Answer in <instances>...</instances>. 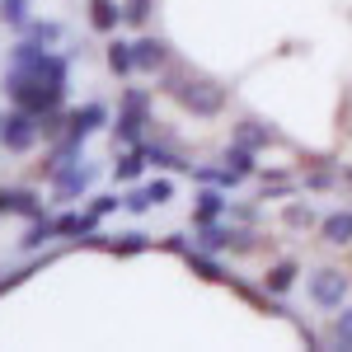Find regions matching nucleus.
I'll list each match as a JSON object with an SVG mask.
<instances>
[{"label": "nucleus", "instance_id": "obj_1", "mask_svg": "<svg viewBox=\"0 0 352 352\" xmlns=\"http://www.w3.org/2000/svg\"><path fill=\"white\" fill-rule=\"evenodd\" d=\"M66 89H71V56L52 52V47L33 66H5V76H0V94L38 118L52 109H66Z\"/></svg>", "mask_w": 352, "mask_h": 352}, {"label": "nucleus", "instance_id": "obj_2", "mask_svg": "<svg viewBox=\"0 0 352 352\" xmlns=\"http://www.w3.org/2000/svg\"><path fill=\"white\" fill-rule=\"evenodd\" d=\"M155 80H160L155 89L169 94V99H174L184 113H192V118H221L226 104H230V89H226V85L212 80V76H197L188 61H179V56L164 66Z\"/></svg>", "mask_w": 352, "mask_h": 352}, {"label": "nucleus", "instance_id": "obj_3", "mask_svg": "<svg viewBox=\"0 0 352 352\" xmlns=\"http://www.w3.org/2000/svg\"><path fill=\"white\" fill-rule=\"evenodd\" d=\"M151 132V89L127 85L118 94V113H113V146H141Z\"/></svg>", "mask_w": 352, "mask_h": 352}, {"label": "nucleus", "instance_id": "obj_4", "mask_svg": "<svg viewBox=\"0 0 352 352\" xmlns=\"http://www.w3.org/2000/svg\"><path fill=\"white\" fill-rule=\"evenodd\" d=\"M38 136H43V127H38V113L19 109V104L0 109V146H5V151L24 155V151H33V146H38Z\"/></svg>", "mask_w": 352, "mask_h": 352}, {"label": "nucleus", "instance_id": "obj_5", "mask_svg": "<svg viewBox=\"0 0 352 352\" xmlns=\"http://www.w3.org/2000/svg\"><path fill=\"white\" fill-rule=\"evenodd\" d=\"M348 272L343 268H315L310 277H305V296H310V305L315 310H343L348 305Z\"/></svg>", "mask_w": 352, "mask_h": 352}, {"label": "nucleus", "instance_id": "obj_6", "mask_svg": "<svg viewBox=\"0 0 352 352\" xmlns=\"http://www.w3.org/2000/svg\"><path fill=\"white\" fill-rule=\"evenodd\" d=\"M94 184H99V164H89L80 155V160H71L66 169H56L52 179V202H85L89 192H94Z\"/></svg>", "mask_w": 352, "mask_h": 352}, {"label": "nucleus", "instance_id": "obj_7", "mask_svg": "<svg viewBox=\"0 0 352 352\" xmlns=\"http://www.w3.org/2000/svg\"><path fill=\"white\" fill-rule=\"evenodd\" d=\"M132 47H136V71H141V76H160L164 66L174 61V47L164 43L160 33H141Z\"/></svg>", "mask_w": 352, "mask_h": 352}, {"label": "nucleus", "instance_id": "obj_8", "mask_svg": "<svg viewBox=\"0 0 352 352\" xmlns=\"http://www.w3.org/2000/svg\"><path fill=\"white\" fill-rule=\"evenodd\" d=\"M0 207H5V217H43L47 207H43V197H38V188H28V184H10V188H0Z\"/></svg>", "mask_w": 352, "mask_h": 352}, {"label": "nucleus", "instance_id": "obj_9", "mask_svg": "<svg viewBox=\"0 0 352 352\" xmlns=\"http://www.w3.org/2000/svg\"><path fill=\"white\" fill-rule=\"evenodd\" d=\"M226 212H230V192L217 188V184H197V192H192V226L221 221Z\"/></svg>", "mask_w": 352, "mask_h": 352}, {"label": "nucleus", "instance_id": "obj_10", "mask_svg": "<svg viewBox=\"0 0 352 352\" xmlns=\"http://www.w3.org/2000/svg\"><path fill=\"white\" fill-rule=\"evenodd\" d=\"M230 141H240V146H249V151H268V146H282V132L268 127L263 118H240L235 132H230Z\"/></svg>", "mask_w": 352, "mask_h": 352}, {"label": "nucleus", "instance_id": "obj_11", "mask_svg": "<svg viewBox=\"0 0 352 352\" xmlns=\"http://www.w3.org/2000/svg\"><path fill=\"white\" fill-rule=\"evenodd\" d=\"M104 127H113V113L104 109V104H85V109H76L71 122H66V132L80 136V141H89L94 132H104Z\"/></svg>", "mask_w": 352, "mask_h": 352}, {"label": "nucleus", "instance_id": "obj_12", "mask_svg": "<svg viewBox=\"0 0 352 352\" xmlns=\"http://www.w3.org/2000/svg\"><path fill=\"white\" fill-rule=\"evenodd\" d=\"M141 151H146V164L151 169H160V174H174V169H192L184 160V151L174 146V141H141Z\"/></svg>", "mask_w": 352, "mask_h": 352}, {"label": "nucleus", "instance_id": "obj_13", "mask_svg": "<svg viewBox=\"0 0 352 352\" xmlns=\"http://www.w3.org/2000/svg\"><path fill=\"white\" fill-rule=\"evenodd\" d=\"M146 169H151V164H146V151H141V146H122V151L113 155V179H118L122 188H132Z\"/></svg>", "mask_w": 352, "mask_h": 352}, {"label": "nucleus", "instance_id": "obj_14", "mask_svg": "<svg viewBox=\"0 0 352 352\" xmlns=\"http://www.w3.org/2000/svg\"><path fill=\"white\" fill-rule=\"evenodd\" d=\"M99 221L104 217H94L89 207H85V212H61V217H56V240H85V235L99 230Z\"/></svg>", "mask_w": 352, "mask_h": 352}, {"label": "nucleus", "instance_id": "obj_15", "mask_svg": "<svg viewBox=\"0 0 352 352\" xmlns=\"http://www.w3.org/2000/svg\"><path fill=\"white\" fill-rule=\"evenodd\" d=\"M184 263H188V272H192V277H202V282H226V277H230V272L221 268L217 254H212V249H197V244L184 254Z\"/></svg>", "mask_w": 352, "mask_h": 352}, {"label": "nucleus", "instance_id": "obj_16", "mask_svg": "<svg viewBox=\"0 0 352 352\" xmlns=\"http://www.w3.org/2000/svg\"><path fill=\"white\" fill-rule=\"evenodd\" d=\"M296 277H300L296 258H277V263H268V272H263V287H268L272 296H287V292L296 287Z\"/></svg>", "mask_w": 352, "mask_h": 352}, {"label": "nucleus", "instance_id": "obj_17", "mask_svg": "<svg viewBox=\"0 0 352 352\" xmlns=\"http://www.w3.org/2000/svg\"><path fill=\"white\" fill-rule=\"evenodd\" d=\"M104 61H109V71L118 76V80L136 76V47L127 43V38H113L109 47H104Z\"/></svg>", "mask_w": 352, "mask_h": 352}, {"label": "nucleus", "instance_id": "obj_18", "mask_svg": "<svg viewBox=\"0 0 352 352\" xmlns=\"http://www.w3.org/2000/svg\"><path fill=\"white\" fill-rule=\"evenodd\" d=\"M52 258H56V249L38 254V258H28V263H19V268H5V272H0V296H5V292H14V287H24L28 277H33V272H43Z\"/></svg>", "mask_w": 352, "mask_h": 352}, {"label": "nucleus", "instance_id": "obj_19", "mask_svg": "<svg viewBox=\"0 0 352 352\" xmlns=\"http://www.w3.org/2000/svg\"><path fill=\"white\" fill-rule=\"evenodd\" d=\"M221 164H226L230 174H240V179H254V174H258V151H249V146H240V141H230L226 155H221Z\"/></svg>", "mask_w": 352, "mask_h": 352}, {"label": "nucleus", "instance_id": "obj_20", "mask_svg": "<svg viewBox=\"0 0 352 352\" xmlns=\"http://www.w3.org/2000/svg\"><path fill=\"white\" fill-rule=\"evenodd\" d=\"M146 249H155V235H146V230H122L118 240H109L113 258H136V254H146Z\"/></svg>", "mask_w": 352, "mask_h": 352}, {"label": "nucleus", "instance_id": "obj_21", "mask_svg": "<svg viewBox=\"0 0 352 352\" xmlns=\"http://www.w3.org/2000/svg\"><path fill=\"white\" fill-rule=\"evenodd\" d=\"M89 24L99 33H118V24H127L122 19V0H89Z\"/></svg>", "mask_w": 352, "mask_h": 352}, {"label": "nucleus", "instance_id": "obj_22", "mask_svg": "<svg viewBox=\"0 0 352 352\" xmlns=\"http://www.w3.org/2000/svg\"><path fill=\"white\" fill-rule=\"evenodd\" d=\"M192 244L221 254V249H230V226H221V221H202V226H192Z\"/></svg>", "mask_w": 352, "mask_h": 352}, {"label": "nucleus", "instance_id": "obj_23", "mask_svg": "<svg viewBox=\"0 0 352 352\" xmlns=\"http://www.w3.org/2000/svg\"><path fill=\"white\" fill-rule=\"evenodd\" d=\"M188 174H192V184H217V188H226V192H235L244 184L240 174H230L226 164H192Z\"/></svg>", "mask_w": 352, "mask_h": 352}, {"label": "nucleus", "instance_id": "obj_24", "mask_svg": "<svg viewBox=\"0 0 352 352\" xmlns=\"http://www.w3.org/2000/svg\"><path fill=\"white\" fill-rule=\"evenodd\" d=\"M56 240V217H47V212H43V217H33L28 221V230H24V249L28 254H38V249H43V244H52Z\"/></svg>", "mask_w": 352, "mask_h": 352}, {"label": "nucleus", "instance_id": "obj_25", "mask_svg": "<svg viewBox=\"0 0 352 352\" xmlns=\"http://www.w3.org/2000/svg\"><path fill=\"white\" fill-rule=\"evenodd\" d=\"M320 240L324 244H348L352 240V207L348 212H329V217L320 221Z\"/></svg>", "mask_w": 352, "mask_h": 352}, {"label": "nucleus", "instance_id": "obj_26", "mask_svg": "<svg viewBox=\"0 0 352 352\" xmlns=\"http://www.w3.org/2000/svg\"><path fill=\"white\" fill-rule=\"evenodd\" d=\"M348 174H338L329 160H310V169H305V188L310 192H324V188H333V184H343Z\"/></svg>", "mask_w": 352, "mask_h": 352}, {"label": "nucleus", "instance_id": "obj_27", "mask_svg": "<svg viewBox=\"0 0 352 352\" xmlns=\"http://www.w3.org/2000/svg\"><path fill=\"white\" fill-rule=\"evenodd\" d=\"M329 348L352 352V305L333 310V320H329Z\"/></svg>", "mask_w": 352, "mask_h": 352}, {"label": "nucleus", "instance_id": "obj_28", "mask_svg": "<svg viewBox=\"0 0 352 352\" xmlns=\"http://www.w3.org/2000/svg\"><path fill=\"white\" fill-rule=\"evenodd\" d=\"M61 33H66V28L56 24V19H28V24H24V38L43 43V47H56V43H61Z\"/></svg>", "mask_w": 352, "mask_h": 352}, {"label": "nucleus", "instance_id": "obj_29", "mask_svg": "<svg viewBox=\"0 0 352 352\" xmlns=\"http://www.w3.org/2000/svg\"><path fill=\"white\" fill-rule=\"evenodd\" d=\"M28 19H33V14H28V0H0V24H5V28L24 33Z\"/></svg>", "mask_w": 352, "mask_h": 352}, {"label": "nucleus", "instance_id": "obj_30", "mask_svg": "<svg viewBox=\"0 0 352 352\" xmlns=\"http://www.w3.org/2000/svg\"><path fill=\"white\" fill-rule=\"evenodd\" d=\"M155 207V197L146 192V184H132V188L122 192V212H132V217H146Z\"/></svg>", "mask_w": 352, "mask_h": 352}, {"label": "nucleus", "instance_id": "obj_31", "mask_svg": "<svg viewBox=\"0 0 352 352\" xmlns=\"http://www.w3.org/2000/svg\"><path fill=\"white\" fill-rule=\"evenodd\" d=\"M43 52H47L43 43H33V38H24V33H19V43L10 47V66H33Z\"/></svg>", "mask_w": 352, "mask_h": 352}, {"label": "nucleus", "instance_id": "obj_32", "mask_svg": "<svg viewBox=\"0 0 352 352\" xmlns=\"http://www.w3.org/2000/svg\"><path fill=\"white\" fill-rule=\"evenodd\" d=\"M282 221H287L292 230H310V226H320V217H315V207H310V202H292V207L282 212Z\"/></svg>", "mask_w": 352, "mask_h": 352}, {"label": "nucleus", "instance_id": "obj_33", "mask_svg": "<svg viewBox=\"0 0 352 352\" xmlns=\"http://www.w3.org/2000/svg\"><path fill=\"white\" fill-rule=\"evenodd\" d=\"M151 10H155V0H122V19H127L132 28L151 24Z\"/></svg>", "mask_w": 352, "mask_h": 352}, {"label": "nucleus", "instance_id": "obj_34", "mask_svg": "<svg viewBox=\"0 0 352 352\" xmlns=\"http://www.w3.org/2000/svg\"><path fill=\"white\" fill-rule=\"evenodd\" d=\"M254 249H258V230H249V221L230 226V254H254Z\"/></svg>", "mask_w": 352, "mask_h": 352}, {"label": "nucleus", "instance_id": "obj_35", "mask_svg": "<svg viewBox=\"0 0 352 352\" xmlns=\"http://www.w3.org/2000/svg\"><path fill=\"white\" fill-rule=\"evenodd\" d=\"M89 212H94V217L122 212V197H118V192H89Z\"/></svg>", "mask_w": 352, "mask_h": 352}, {"label": "nucleus", "instance_id": "obj_36", "mask_svg": "<svg viewBox=\"0 0 352 352\" xmlns=\"http://www.w3.org/2000/svg\"><path fill=\"white\" fill-rule=\"evenodd\" d=\"M146 192L155 197V207H164V202H174V179L160 174V179H151V184H146Z\"/></svg>", "mask_w": 352, "mask_h": 352}, {"label": "nucleus", "instance_id": "obj_37", "mask_svg": "<svg viewBox=\"0 0 352 352\" xmlns=\"http://www.w3.org/2000/svg\"><path fill=\"white\" fill-rule=\"evenodd\" d=\"M160 249H169V254H179V258H184V254L192 249V235H184V230H169V235L160 240Z\"/></svg>", "mask_w": 352, "mask_h": 352}, {"label": "nucleus", "instance_id": "obj_38", "mask_svg": "<svg viewBox=\"0 0 352 352\" xmlns=\"http://www.w3.org/2000/svg\"><path fill=\"white\" fill-rule=\"evenodd\" d=\"M226 217H235V221H254L258 212H254V207H244V202H230V212H226Z\"/></svg>", "mask_w": 352, "mask_h": 352}, {"label": "nucleus", "instance_id": "obj_39", "mask_svg": "<svg viewBox=\"0 0 352 352\" xmlns=\"http://www.w3.org/2000/svg\"><path fill=\"white\" fill-rule=\"evenodd\" d=\"M343 174H348V184H352V169H343Z\"/></svg>", "mask_w": 352, "mask_h": 352}, {"label": "nucleus", "instance_id": "obj_40", "mask_svg": "<svg viewBox=\"0 0 352 352\" xmlns=\"http://www.w3.org/2000/svg\"><path fill=\"white\" fill-rule=\"evenodd\" d=\"M0 217H5V207H0Z\"/></svg>", "mask_w": 352, "mask_h": 352}]
</instances>
